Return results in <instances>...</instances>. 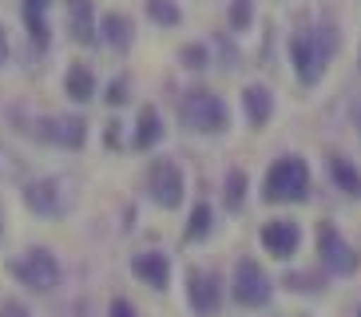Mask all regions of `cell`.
Listing matches in <instances>:
<instances>
[{
	"label": "cell",
	"mask_w": 361,
	"mask_h": 317,
	"mask_svg": "<svg viewBox=\"0 0 361 317\" xmlns=\"http://www.w3.org/2000/svg\"><path fill=\"white\" fill-rule=\"evenodd\" d=\"M338 44L341 40H338V28H334V24L306 28V32H298L294 40H290V60H294V72L306 87H314L322 75H326V63L334 60Z\"/></svg>",
	"instance_id": "obj_1"
},
{
	"label": "cell",
	"mask_w": 361,
	"mask_h": 317,
	"mask_svg": "<svg viewBox=\"0 0 361 317\" xmlns=\"http://www.w3.org/2000/svg\"><path fill=\"white\" fill-rule=\"evenodd\" d=\"M266 202H306L310 199V167L302 155H282L278 163H270L262 182Z\"/></svg>",
	"instance_id": "obj_2"
},
{
	"label": "cell",
	"mask_w": 361,
	"mask_h": 317,
	"mask_svg": "<svg viewBox=\"0 0 361 317\" xmlns=\"http://www.w3.org/2000/svg\"><path fill=\"white\" fill-rule=\"evenodd\" d=\"M179 119H183V127H191L199 135H219L231 123V111H226L223 95L207 92V87H191L179 99Z\"/></svg>",
	"instance_id": "obj_3"
},
{
	"label": "cell",
	"mask_w": 361,
	"mask_h": 317,
	"mask_svg": "<svg viewBox=\"0 0 361 317\" xmlns=\"http://www.w3.org/2000/svg\"><path fill=\"white\" fill-rule=\"evenodd\" d=\"M231 297L243 309H262L270 297H274V282L266 274L255 258H238L234 266V282H231Z\"/></svg>",
	"instance_id": "obj_4"
},
{
	"label": "cell",
	"mask_w": 361,
	"mask_h": 317,
	"mask_svg": "<svg viewBox=\"0 0 361 317\" xmlns=\"http://www.w3.org/2000/svg\"><path fill=\"white\" fill-rule=\"evenodd\" d=\"M28 135L44 139V143H56V147H84L87 139V123L80 116H36L28 119V127H24Z\"/></svg>",
	"instance_id": "obj_5"
},
{
	"label": "cell",
	"mask_w": 361,
	"mask_h": 317,
	"mask_svg": "<svg viewBox=\"0 0 361 317\" xmlns=\"http://www.w3.org/2000/svg\"><path fill=\"white\" fill-rule=\"evenodd\" d=\"M318 254H322V266H326L329 274H338V278L357 274V266H361L357 250L341 238L334 222H322L318 226Z\"/></svg>",
	"instance_id": "obj_6"
},
{
	"label": "cell",
	"mask_w": 361,
	"mask_h": 317,
	"mask_svg": "<svg viewBox=\"0 0 361 317\" xmlns=\"http://www.w3.org/2000/svg\"><path fill=\"white\" fill-rule=\"evenodd\" d=\"M183 190H187V182H183V170L171 163V158H155L147 167V194L155 202H159L163 211H175L183 202Z\"/></svg>",
	"instance_id": "obj_7"
},
{
	"label": "cell",
	"mask_w": 361,
	"mask_h": 317,
	"mask_svg": "<svg viewBox=\"0 0 361 317\" xmlns=\"http://www.w3.org/2000/svg\"><path fill=\"white\" fill-rule=\"evenodd\" d=\"M12 274L20 278L28 290L48 294V290L60 282V266H56V258L48 250H40V246H36V250H28L24 258H16V262H12Z\"/></svg>",
	"instance_id": "obj_8"
},
{
	"label": "cell",
	"mask_w": 361,
	"mask_h": 317,
	"mask_svg": "<svg viewBox=\"0 0 361 317\" xmlns=\"http://www.w3.org/2000/svg\"><path fill=\"white\" fill-rule=\"evenodd\" d=\"M187 302L199 317H214L223 309V282L214 270H191L187 274Z\"/></svg>",
	"instance_id": "obj_9"
},
{
	"label": "cell",
	"mask_w": 361,
	"mask_h": 317,
	"mask_svg": "<svg viewBox=\"0 0 361 317\" xmlns=\"http://www.w3.org/2000/svg\"><path fill=\"white\" fill-rule=\"evenodd\" d=\"M24 202H28L36 214L56 218V214H64L68 206H72V194H68V182L64 179H36V182L24 187Z\"/></svg>",
	"instance_id": "obj_10"
},
{
	"label": "cell",
	"mask_w": 361,
	"mask_h": 317,
	"mask_svg": "<svg viewBox=\"0 0 361 317\" xmlns=\"http://www.w3.org/2000/svg\"><path fill=\"white\" fill-rule=\"evenodd\" d=\"M262 246L266 254H274V258H294L298 246H302V230H298V222L294 218H274V222H266L262 226Z\"/></svg>",
	"instance_id": "obj_11"
},
{
	"label": "cell",
	"mask_w": 361,
	"mask_h": 317,
	"mask_svg": "<svg viewBox=\"0 0 361 317\" xmlns=\"http://www.w3.org/2000/svg\"><path fill=\"white\" fill-rule=\"evenodd\" d=\"M131 274H135L139 282H147L151 290H167V282H171V262L163 258L159 250L135 254V258H131Z\"/></svg>",
	"instance_id": "obj_12"
},
{
	"label": "cell",
	"mask_w": 361,
	"mask_h": 317,
	"mask_svg": "<svg viewBox=\"0 0 361 317\" xmlns=\"http://www.w3.org/2000/svg\"><path fill=\"white\" fill-rule=\"evenodd\" d=\"M68 4V32H72L75 44H96V12H92V0H64Z\"/></svg>",
	"instance_id": "obj_13"
},
{
	"label": "cell",
	"mask_w": 361,
	"mask_h": 317,
	"mask_svg": "<svg viewBox=\"0 0 361 317\" xmlns=\"http://www.w3.org/2000/svg\"><path fill=\"white\" fill-rule=\"evenodd\" d=\"M243 116H246V123L258 127V131L270 123V116H274V95H270V87H262V84L246 87L243 92Z\"/></svg>",
	"instance_id": "obj_14"
},
{
	"label": "cell",
	"mask_w": 361,
	"mask_h": 317,
	"mask_svg": "<svg viewBox=\"0 0 361 317\" xmlns=\"http://www.w3.org/2000/svg\"><path fill=\"white\" fill-rule=\"evenodd\" d=\"M326 167H329V179H334V187L345 194V199H361V170H357V163L353 158H345V155H334L326 158Z\"/></svg>",
	"instance_id": "obj_15"
},
{
	"label": "cell",
	"mask_w": 361,
	"mask_h": 317,
	"mask_svg": "<svg viewBox=\"0 0 361 317\" xmlns=\"http://www.w3.org/2000/svg\"><path fill=\"white\" fill-rule=\"evenodd\" d=\"M64 87H68V95H72L75 104H87V99L96 95V75H92L87 63H72V68H68Z\"/></svg>",
	"instance_id": "obj_16"
},
{
	"label": "cell",
	"mask_w": 361,
	"mask_h": 317,
	"mask_svg": "<svg viewBox=\"0 0 361 317\" xmlns=\"http://www.w3.org/2000/svg\"><path fill=\"white\" fill-rule=\"evenodd\" d=\"M99 32H104V40L111 44L116 52L131 48V20L123 16V12H107L104 20H99Z\"/></svg>",
	"instance_id": "obj_17"
},
{
	"label": "cell",
	"mask_w": 361,
	"mask_h": 317,
	"mask_svg": "<svg viewBox=\"0 0 361 317\" xmlns=\"http://www.w3.org/2000/svg\"><path fill=\"white\" fill-rule=\"evenodd\" d=\"M44 12H48V0H24V24H28V36H32L36 48L48 44V20H44Z\"/></svg>",
	"instance_id": "obj_18"
},
{
	"label": "cell",
	"mask_w": 361,
	"mask_h": 317,
	"mask_svg": "<svg viewBox=\"0 0 361 317\" xmlns=\"http://www.w3.org/2000/svg\"><path fill=\"white\" fill-rule=\"evenodd\" d=\"M159 139H163V123H159V116H155V107H143V111H139V127H135V147L151 151Z\"/></svg>",
	"instance_id": "obj_19"
},
{
	"label": "cell",
	"mask_w": 361,
	"mask_h": 317,
	"mask_svg": "<svg viewBox=\"0 0 361 317\" xmlns=\"http://www.w3.org/2000/svg\"><path fill=\"white\" fill-rule=\"evenodd\" d=\"M147 16L155 24H163V28H175V24L183 20V12L175 0H147Z\"/></svg>",
	"instance_id": "obj_20"
},
{
	"label": "cell",
	"mask_w": 361,
	"mask_h": 317,
	"mask_svg": "<svg viewBox=\"0 0 361 317\" xmlns=\"http://www.w3.org/2000/svg\"><path fill=\"white\" fill-rule=\"evenodd\" d=\"M211 226H214L211 206H207V202H199V206L191 211V222H187V242H195V238H207V234H211Z\"/></svg>",
	"instance_id": "obj_21"
},
{
	"label": "cell",
	"mask_w": 361,
	"mask_h": 317,
	"mask_svg": "<svg viewBox=\"0 0 361 317\" xmlns=\"http://www.w3.org/2000/svg\"><path fill=\"white\" fill-rule=\"evenodd\" d=\"M246 202V170H231L226 175V211H243Z\"/></svg>",
	"instance_id": "obj_22"
},
{
	"label": "cell",
	"mask_w": 361,
	"mask_h": 317,
	"mask_svg": "<svg viewBox=\"0 0 361 317\" xmlns=\"http://www.w3.org/2000/svg\"><path fill=\"white\" fill-rule=\"evenodd\" d=\"M282 285L294 290V294H322V278L318 274H290Z\"/></svg>",
	"instance_id": "obj_23"
},
{
	"label": "cell",
	"mask_w": 361,
	"mask_h": 317,
	"mask_svg": "<svg viewBox=\"0 0 361 317\" xmlns=\"http://www.w3.org/2000/svg\"><path fill=\"white\" fill-rule=\"evenodd\" d=\"M250 20H255V0H231V28L246 32Z\"/></svg>",
	"instance_id": "obj_24"
},
{
	"label": "cell",
	"mask_w": 361,
	"mask_h": 317,
	"mask_svg": "<svg viewBox=\"0 0 361 317\" xmlns=\"http://www.w3.org/2000/svg\"><path fill=\"white\" fill-rule=\"evenodd\" d=\"M183 63H187V68H195V72H199V68H207V48H202V44H187V48H183Z\"/></svg>",
	"instance_id": "obj_25"
},
{
	"label": "cell",
	"mask_w": 361,
	"mask_h": 317,
	"mask_svg": "<svg viewBox=\"0 0 361 317\" xmlns=\"http://www.w3.org/2000/svg\"><path fill=\"white\" fill-rule=\"evenodd\" d=\"M123 99H128V84H123V80H116V84L107 87V104H123Z\"/></svg>",
	"instance_id": "obj_26"
},
{
	"label": "cell",
	"mask_w": 361,
	"mask_h": 317,
	"mask_svg": "<svg viewBox=\"0 0 361 317\" xmlns=\"http://www.w3.org/2000/svg\"><path fill=\"white\" fill-rule=\"evenodd\" d=\"M111 317H135V306H131L128 297H116L111 302Z\"/></svg>",
	"instance_id": "obj_27"
},
{
	"label": "cell",
	"mask_w": 361,
	"mask_h": 317,
	"mask_svg": "<svg viewBox=\"0 0 361 317\" xmlns=\"http://www.w3.org/2000/svg\"><path fill=\"white\" fill-rule=\"evenodd\" d=\"M0 317H28V309H24L20 302H4V306H0Z\"/></svg>",
	"instance_id": "obj_28"
},
{
	"label": "cell",
	"mask_w": 361,
	"mask_h": 317,
	"mask_svg": "<svg viewBox=\"0 0 361 317\" xmlns=\"http://www.w3.org/2000/svg\"><path fill=\"white\" fill-rule=\"evenodd\" d=\"M8 60V32H4V24H0V63Z\"/></svg>",
	"instance_id": "obj_29"
},
{
	"label": "cell",
	"mask_w": 361,
	"mask_h": 317,
	"mask_svg": "<svg viewBox=\"0 0 361 317\" xmlns=\"http://www.w3.org/2000/svg\"><path fill=\"white\" fill-rule=\"evenodd\" d=\"M353 123H357V135H361V104H357V111H353Z\"/></svg>",
	"instance_id": "obj_30"
},
{
	"label": "cell",
	"mask_w": 361,
	"mask_h": 317,
	"mask_svg": "<svg viewBox=\"0 0 361 317\" xmlns=\"http://www.w3.org/2000/svg\"><path fill=\"white\" fill-rule=\"evenodd\" d=\"M357 317H361V309H357Z\"/></svg>",
	"instance_id": "obj_31"
}]
</instances>
